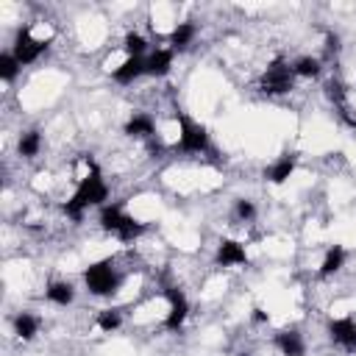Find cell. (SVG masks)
<instances>
[{
	"label": "cell",
	"instance_id": "cell-4",
	"mask_svg": "<svg viewBox=\"0 0 356 356\" xmlns=\"http://www.w3.org/2000/svg\"><path fill=\"white\" fill-rule=\"evenodd\" d=\"M295 83V72L292 64H286L284 58H275L267 64V70L261 72V92L267 95H286Z\"/></svg>",
	"mask_w": 356,
	"mask_h": 356
},
{
	"label": "cell",
	"instance_id": "cell-14",
	"mask_svg": "<svg viewBox=\"0 0 356 356\" xmlns=\"http://www.w3.org/2000/svg\"><path fill=\"white\" fill-rule=\"evenodd\" d=\"M125 134L134 136V139H147L156 134V122L150 114H134L128 122H125Z\"/></svg>",
	"mask_w": 356,
	"mask_h": 356
},
{
	"label": "cell",
	"instance_id": "cell-11",
	"mask_svg": "<svg viewBox=\"0 0 356 356\" xmlns=\"http://www.w3.org/2000/svg\"><path fill=\"white\" fill-rule=\"evenodd\" d=\"M275 348H278L284 356H306V342H303V337H300L295 328L278 331V334H275Z\"/></svg>",
	"mask_w": 356,
	"mask_h": 356
},
{
	"label": "cell",
	"instance_id": "cell-25",
	"mask_svg": "<svg viewBox=\"0 0 356 356\" xmlns=\"http://www.w3.org/2000/svg\"><path fill=\"white\" fill-rule=\"evenodd\" d=\"M253 320H256V323H264V320H267V314H264L261 309H253Z\"/></svg>",
	"mask_w": 356,
	"mask_h": 356
},
{
	"label": "cell",
	"instance_id": "cell-24",
	"mask_svg": "<svg viewBox=\"0 0 356 356\" xmlns=\"http://www.w3.org/2000/svg\"><path fill=\"white\" fill-rule=\"evenodd\" d=\"M236 217H239V220H253V217H256V206H253L250 200L239 197V200H236Z\"/></svg>",
	"mask_w": 356,
	"mask_h": 356
},
{
	"label": "cell",
	"instance_id": "cell-3",
	"mask_svg": "<svg viewBox=\"0 0 356 356\" xmlns=\"http://www.w3.org/2000/svg\"><path fill=\"white\" fill-rule=\"evenodd\" d=\"M100 225L111 236H117L122 242H131V239H136V236L145 234V225L139 220H134L128 211H122L120 206H103L100 209Z\"/></svg>",
	"mask_w": 356,
	"mask_h": 356
},
{
	"label": "cell",
	"instance_id": "cell-21",
	"mask_svg": "<svg viewBox=\"0 0 356 356\" xmlns=\"http://www.w3.org/2000/svg\"><path fill=\"white\" fill-rule=\"evenodd\" d=\"M120 325H122V314H120V309H103V312L97 314V328H100V331L111 334V331H117Z\"/></svg>",
	"mask_w": 356,
	"mask_h": 356
},
{
	"label": "cell",
	"instance_id": "cell-7",
	"mask_svg": "<svg viewBox=\"0 0 356 356\" xmlns=\"http://www.w3.org/2000/svg\"><path fill=\"white\" fill-rule=\"evenodd\" d=\"M328 337L331 342H337L339 348L356 353V320L350 317H337L328 323Z\"/></svg>",
	"mask_w": 356,
	"mask_h": 356
},
{
	"label": "cell",
	"instance_id": "cell-22",
	"mask_svg": "<svg viewBox=\"0 0 356 356\" xmlns=\"http://www.w3.org/2000/svg\"><path fill=\"white\" fill-rule=\"evenodd\" d=\"M19 61L14 58V53H0V78L3 81H14L17 72H19Z\"/></svg>",
	"mask_w": 356,
	"mask_h": 356
},
{
	"label": "cell",
	"instance_id": "cell-5",
	"mask_svg": "<svg viewBox=\"0 0 356 356\" xmlns=\"http://www.w3.org/2000/svg\"><path fill=\"white\" fill-rule=\"evenodd\" d=\"M178 150L184 153H203L209 150V134L200 122H192L189 117H178Z\"/></svg>",
	"mask_w": 356,
	"mask_h": 356
},
{
	"label": "cell",
	"instance_id": "cell-1",
	"mask_svg": "<svg viewBox=\"0 0 356 356\" xmlns=\"http://www.w3.org/2000/svg\"><path fill=\"white\" fill-rule=\"evenodd\" d=\"M106 197H108V186H106L100 170L92 167L86 175H81V181H78L72 197L64 203V214L72 217V220H81L89 206H100Z\"/></svg>",
	"mask_w": 356,
	"mask_h": 356
},
{
	"label": "cell",
	"instance_id": "cell-20",
	"mask_svg": "<svg viewBox=\"0 0 356 356\" xmlns=\"http://www.w3.org/2000/svg\"><path fill=\"white\" fill-rule=\"evenodd\" d=\"M19 156H25V159H33L39 150H42V134L39 131H25L22 136H19Z\"/></svg>",
	"mask_w": 356,
	"mask_h": 356
},
{
	"label": "cell",
	"instance_id": "cell-10",
	"mask_svg": "<svg viewBox=\"0 0 356 356\" xmlns=\"http://www.w3.org/2000/svg\"><path fill=\"white\" fill-rule=\"evenodd\" d=\"M111 75L117 83H134L139 75H145V56H125V61L114 67Z\"/></svg>",
	"mask_w": 356,
	"mask_h": 356
},
{
	"label": "cell",
	"instance_id": "cell-8",
	"mask_svg": "<svg viewBox=\"0 0 356 356\" xmlns=\"http://www.w3.org/2000/svg\"><path fill=\"white\" fill-rule=\"evenodd\" d=\"M167 300H170V312H167L164 325H167L170 331H178V328L184 325L186 314H189V303H186L184 292H178V289H172V286L167 289Z\"/></svg>",
	"mask_w": 356,
	"mask_h": 356
},
{
	"label": "cell",
	"instance_id": "cell-19",
	"mask_svg": "<svg viewBox=\"0 0 356 356\" xmlns=\"http://www.w3.org/2000/svg\"><path fill=\"white\" fill-rule=\"evenodd\" d=\"M292 72H295V78H317L320 75V58L300 56L292 61Z\"/></svg>",
	"mask_w": 356,
	"mask_h": 356
},
{
	"label": "cell",
	"instance_id": "cell-15",
	"mask_svg": "<svg viewBox=\"0 0 356 356\" xmlns=\"http://www.w3.org/2000/svg\"><path fill=\"white\" fill-rule=\"evenodd\" d=\"M44 298L50 303H56V306H70L75 300V289L67 281H50L47 289H44Z\"/></svg>",
	"mask_w": 356,
	"mask_h": 356
},
{
	"label": "cell",
	"instance_id": "cell-16",
	"mask_svg": "<svg viewBox=\"0 0 356 356\" xmlns=\"http://www.w3.org/2000/svg\"><path fill=\"white\" fill-rule=\"evenodd\" d=\"M195 36H197L195 22H178V25L170 31V44H172V50H186V47L195 42Z\"/></svg>",
	"mask_w": 356,
	"mask_h": 356
},
{
	"label": "cell",
	"instance_id": "cell-9",
	"mask_svg": "<svg viewBox=\"0 0 356 356\" xmlns=\"http://www.w3.org/2000/svg\"><path fill=\"white\" fill-rule=\"evenodd\" d=\"M248 261V253H245V245L236 242V239H222L217 245V264L222 267H236V264H245Z\"/></svg>",
	"mask_w": 356,
	"mask_h": 356
},
{
	"label": "cell",
	"instance_id": "cell-12",
	"mask_svg": "<svg viewBox=\"0 0 356 356\" xmlns=\"http://www.w3.org/2000/svg\"><path fill=\"white\" fill-rule=\"evenodd\" d=\"M170 67H172V50L159 47V50H153V53L145 56V75H156V78H161V75L170 72Z\"/></svg>",
	"mask_w": 356,
	"mask_h": 356
},
{
	"label": "cell",
	"instance_id": "cell-23",
	"mask_svg": "<svg viewBox=\"0 0 356 356\" xmlns=\"http://www.w3.org/2000/svg\"><path fill=\"white\" fill-rule=\"evenodd\" d=\"M122 50H125V56H145L147 42H145L142 33H128L125 42H122Z\"/></svg>",
	"mask_w": 356,
	"mask_h": 356
},
{
	"label": "cell",
	"instance_id": "cell-13",
	"mask_svg": "<svg viewBox=\"0 0 356 356\" xmlns=\"http://www.w3.org/2000/svg\"><path fill=\"white\" fill-rule=\"evenodd\" d=\"M295 164H298V159H295L292 153H284L281 159H275V161L264 170V178H267L270 184H284V181L295 172Z\"/></svg>",
	"mask_w": 356,
	"mask_h": 356
},
{
	"label": "cell",
	"instance_id": "cell-6",
	"mask_svg": "<svg viewBox=\"0 0 356 356\" xmlns=\"http://www.w3.org/2000/svg\"><path fill=\"white\" fill-rule=\"evenodd\" d=\"M44 50H47V42H44V39H36V36L31 33V28H19V31H17V39H14L11 53H14V58H17L19 64H33Z\"/></svg>",
	"mask_w": 356,
	"mask_h": 356
},
{
	"label": "cell",
	"instance_id": "cell-2",
	"mask_svg": "<svg viewBox=\"0 0 356 356\" xmlns=\"http://www.w3.org/2000/svg\"><path fill=\"white\" fill-rule=\"evenodd\" d=\"M83 281H86V289L92 295L106 298V295H114L120 289L122 275H120V270L114 267L111 259H100V261H95V264H89L83 270Z\"/></svg>",
	"mask_w": 356,
	"mask_h": 356
},
{
	"label": "cell",
	"instance_id": "cell-17",
	"mask_svg": "<svg viewBox=\"0 0 356 356\" xmlns=\"http://www.w3.org/2000/svg\"><path fill=\"white\" fill-rule=\"evenodd\" d=\"M345 248L342 245H334V248H328V253H325V259H323V264H320V275L325 278V275H334V273H339L342 270V264H345Z\"/></svg>",
	"mask_w": 356,
	"mask_h": 356
},
{
	"label": "cell",
	"instance_id": "cell-18",
	"mask_svg": "<svg viewBox=\"0 0 356 356\" xmlns=\"http://www.w3.org/2000/svg\"><path fill=\"white\" fill-rule=\"evenodd\" d=\"M36 331H39V317H33V314H28V312H19L17 317H14V334L19 337V339H33L36 337Z\"/></svg>",
	"mask_w": 356,
	"mask_h": 356
}]
</instances>
